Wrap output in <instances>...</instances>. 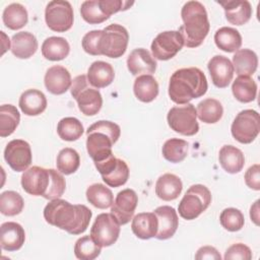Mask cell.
I'll return each instance as SVG.
<instances>
[{"instance_id": "obj_1", "label": "cell", "mask_w": 260, "mask_h": 260, "mask_svg": "<svg viewBox=\"0 0 260 260\" xmlns=\"http://www.w3.org/2000/svg\"><path fill=\"white\" fill-rule=\"evenodd\" d=\"M92 212L83 204H71L64 199H53L44 208V218L70 235H80L88 228Z\"/></svg>"}, {"instance_id": "obj_2", "label": "cell", "mask_w": 260, "mask_h": 260, "mask_svg": "<svg viewBox=\"0 0 260 260\" xmlns=\"http://www.w3.org/2000/svg\"><path fill=\"white\" fill-rule=\"evenodd\" d=\"M207 79L203 71L197 67L176 70L169 82V96L178 104H188L193 99L204 95L207 91Z\"/></svg>"}, {"instance_id": "obj_3", "label": "cell", "mask_w": 260, "mask_h": 260, "mask_svg": "<svg viewBox=\"0 0 260 260\" xmlns=\"http://www.w3.org/2000/svg\"><path fill=\"white\" fill-rule=\"evenodd\" d=\"M184 24L179 27V32L188 48L199 47L207 37L210 28L206 9L199 1L186 2L181 10Z\"/></svg>"}, {"instance_id": "obj_4", "label": "cell", "mask_w": 260, "mask_h": 260, "mask_svg": "<svg viewBox=\"0 0 260 260\" xmlns=\"http://www.w3.org/2000/svg\"><path fill=\"white\" fill-rule=\"evenodd\" d=\"M86 150L94 164L104 161L113 155L112 146L121 135L118 124L101 120L90 125L86 130Z\"/></svg>"}, {"instance_id": "obj_5", "label": "cell", "mask_w": 260, "mask_h": 260, "mask_svg": "<svg viewBox=\"0 0 260 260\" xmlns=\"http://www.w3.org/2000/svg\"><path fill=\"white\" fill-rule=\"evenodd\" d=\"M70 92L83 115L94 116L101 111L103 106L102 94L99 89L88 86L86 75L81 74L73 79Z\"/></svg>"}, {"instance_id": "obj_6", "label": "cell", "mask_w": 260, "mask_h": 260, "mask_svg": "<svg viewBox=\"0 0 260 260\" xmlns=\"http://www.w3.org/2000/svg\"><path fill=\"white\" fill-rule=\"evenodd\" d=\"M211 203L209 189L201 184L192 185L181 199L178 211L182 218L192 220L205 211Z\"/></svg>"}, {"instance_id": "obj_7", "label": "cell", "mask_w": 260, "mask_h": 260, "mask_svg": "<svg viewBox=\"0 0 260 260\" xmlns=\"http://www.w3.org/2000/svg\"><path fill=\"white\" fill-rule=\"evenodd\" d=\"M129 34L118 23L108 25L103 29L100 40V53L109 58L122 57L128 46Z\"/></svg>"}, {"instance_id": "obj_8", "label": "cell", "mask_w": 260, "mask_h": 260, "mask_svg": "<svg viewBox=\"0 0 260 260\" xmlns=\"http://www.w3.org/2000/svg\"><path fill=\"white\" fill-rule=\"evenodd\" d=\"M167 121L172 130L185 136H193L199 130L196 109L189 103L171 108L167 115Z\"/></svg>"}, {"instance_id": "obj_9", "label": "cell", "mask_w": 260, "mask_h": 260, "mask_svg": "<svg viewBox=\"0 0 260 260\" xmlns=\"http://www.w3.org/2000/svg\"><path fill=\"white\" fill-rule=\"evenodd\" d=\"M260 131V118L255 110H243L234 119L231 132L233 137L243 144H249L255 140Z\"/></svg>"}, {"instance_id": "obj_10", "label": "cell", "mask_w": 260, "mask_h": 260, "mask_svg": "<svg viewBox=\"0 0 260 260\" xmlns=\"http://www.w3.org/2000/svg\"><path fill=\"white\" fill-rule=\"evenodd\" d=\"M45 20L48 27L57 32H65L73 25V8L68 1H50L45 9Z\"/></svg>"}, {"instance_id": "obj_11", "label": "cell", "mask_w": 260, "mask_h": 260, "mask_svg": "<svg viewBox=\"0 0 260 260\" xmlns=\"http://www.w3.org/2000/svg\"><path fill=\"white\" fill-rule=\"evenodd\" d=\"M120 222L112 213H101L90 229V237L102 248L116 243L120 235Z\"/></svg>"}, {"instance_id": "obj_12", "label": "cell", "mask_w": 260, "mask_h": 260, "mask_svg": "<svg viewBox=\"0 0 260 260\" xmlns=\"http://www.w3.org/2000/svg\"><path fill=\"white\" fill-rule=\"evenodd\" d=\"M183 46L184 40L178 30H166L154 38L150 49L154 59L167 61L175 57Z\"/></svg>"}, {"instance_id": "obj_13", "label": "cell", "mask_w": 260, "mask_h": 260, "mask_svg": "<svg viewBox=\"0 0 260 260\" xmlns=\"http://www.w3.org/2000/svg\"><path fill=\"white\" fill-rule=\"evenodd\" d=\"M4 159L15 172H24L32 160L30 145L22 139L9 141L4 149Z\"/></svg>"}, {"instance_id": "obj_14", "label": "cell", "mask_w": 260, "mask_h": 260, "mask_svg": "<svg viewBox=\"0 0 260 260\" xmlns=\"http://www.w3.org/2000/svg\"><path fill=\"white\" fill-rule=\"evenodd\" d=\"M50 184V170L34 166L21 176L22 189L32 196H44Z\"/></svg>"}, {"instance_id": "obj_15", "label": "cell", "mask_w": 260, "mask_h": 260, "mask_svg": "<svg viewBox=\"0 0 260 260\" xmlns=\"http://www.w3.org/2000/svg\"><path fill=\"white\" fill-rule=\"evenodd\" d=\"M138 203L136 192L130 188L120 191L111 206V213L118 219L120 224L128 223L135 212Z\"/></svg>"}, {"instance_id": "obj_16", "label": "cell", "mask_w": 260, "mask_h": 260, "mask_svg": "<svg viewBox=\"0 0 260 260\" xmlns=\"http://www.w3.org/2000/svg\"><path fill=\"white\" fill-rule=\"evenodd\" d=\"M207 68L212 80V83L218 88L226 87L234 76V66L228 57L222 55H215L212 57Z\"/></svg>"}, {"instance_id": "obj_17", "label": "cell", "mask_w": 260, "mask_h": 260, "mask_svg": "<svg viewBox=\"0 0 260 260\" xmlns=\"http://www.w3.org/2000/svg\"><path fill=\"white\" fill-rule=\"evenodd\" d=\"M153 212L156 215L158 222L155 238L158 240H168L172 238L179 225V217L175 208L169 205H162L155 208Z\"/></svg>"}, {"instance_id": "obj_18", "label": "cell", "mask_w": 260, "mask_h": 260, "mask_svg": "<svg viewBox=\"0 0 260 260\" xmlns=\"http://www.w3.org/2000/svg\"><path fill=\"white\" fill-rule=\"evenodd\" d=\"M156 61L144 48L134 49L127 58V68L132 75L152 74L156 70Z\"/></svg>"}, {"instance_id": "obj_19", "label": "cell", "mask_w": 260, "mask_h": 260, "mask_svg": "<svg viewBox=\"0 0 260 260\" xmlns=\"http://www.w3.org/2000/svg\"><path fill=\"white\" fill-rule=\"evenodd\" d=\"M44 82L47 90L53 94L65 93L72 84L69 71L61 65L50 67L45 74Z\"/></svg>"}, {"instance_id": "obj_20", "label": "cell", "mask_w": 260, "mask_h": 260, "mask_svg": "<svg viewBox=\"0 0 260 260\" xmlns=\"http://www.w3.org/2000/svg\"><path fill=\"white\" fill-rule=\"evenodd\" d=\"M25 241L23 228L14 221H7L0 226V245L8 252L19 250Z\"/></svg>"}, {"instance_id": "obj_21", "label": "cell", "mask_w": 260, "mask_h": 260, "mask_svg": "<svg viewBox=\"0 0 260 260\" xmlns=\"http://www.w3.org/2000/svg\"><path fill=\"white\" fill-rule=\"evenodd\" d=\"M222 6L226 20L235 25L247 23L252 16V6L247 0L217 1Z\"/></svg>"}, {"instance_id": "obj_22", "label": "cell", "mask_w": 260, "mask_h": 260, "mask_svg": "<svg viewBox=\"0 0 260 260\" xmlns=\"http://www.w3.org/2000/svg\"><path fill=\"white\" fill-rule=\"evenodd\" d=\"M18 106L24 115L38 116L46 110L47 98L41 90L30 88L21 93Z\"/></svg>"}, {"instance_id": "obj_23", "label": "cell", "mask_w": 260, "mask_h": 260, "mask_svg": "<svg viewBox=\"0 0 260 260\" xmlns=\"http://www.w3.org/2000/svg\"><path fill=\"white\" fill-rule=\"evenodd\" d=\"M87 80L95 88H104L110 85L115 78L113 66L105 61H94L87 70Z\"/></svg>"}, {"instance_id": "obj_24", "label": "cell", "mask_w": 260, "mask_h": 260, "mask_svg": "<svg viewBox=\"0 0 260 260\" xmlns=\"http://www.w3.org/2000/svg\"><path fill=\"white\" fill-rule=\"evenodd\" d=\"M183 189L181 179L171 173L161 175L155 183V194L164 201H172L179 197Z\"/></svg>"}, {"instance_id": "obj_25", "label": "cell", "mask_w": 260, "mask_h": 260, "mask_svg": "<svg viewBox=\"0 0 260 260\" xmlns=\"http://www.w3.org/2000/svg\"><path fill=\"white\" fill-rule=\"evenodd\" d=\"M157 217L154 212H141L133 217L131 230L137 238L141 240H148L155 237L157 233Z\"/></svg>"}, {"instance_id": "obj_26", "label": "cell", "mask_w": 260, "mask_h": 260, "mask_svg": "<svg viewBox=\"0 0 260 260\" xmlns=\"http://www.w3.org/2000/svg\"><path fill=\"white\" fill-rule=\"evenodd\" d=\"M38 50L37 38L29 31H19L11 39V52L19 59L30 58Z\"/></svg>"}, {"instance_id": "obj_27", "label": "cell", "mask_w": 260, "mask_h": 260, "mask_svg": "<svg viewBox=\"0 0 260 260\" xmlns=\"http://www.w3.org/2000/svg\"><path fill=\"white\" fill-rule=\"evenodd\" d=\"M218 160L221 168L229 174L241 172L245 165V156L242 150L234 145H223L219 150Z\"/></svg>"}, {"instance_id": "obj_28", "label": "cell", "mask_w": 260, "mask_h": 260, "mask_svg": "<svg viewBox=\"0 0 260 260\" xmlns=\"http://www.w3.org/2000/svg\"><path fill=\"white\" fill-rule=\"evenodd\" d=\"M233 66L236 73L241 76H251L258 67V57L250 49H240L233 56Z\"/></svg>"}, {"instance_id": "obj_29", "label": "cell", "mask_w": 260, "mask_h": 260, "mask_svg": "<svg viewBox=\"0 0 260 260\" xmlns=\"http://www.w3.org/2000/svg\"><path fill=\"white\" fill-rule=\"evenodd\" d=\"M216 47L226 53L237 52L242 46V36L238 29L230 26H222L214 34Z\"/></svg>"}, {"instance_id": "obj_30", "label": "cell", "mask_w": 260, "mask_h": 260, "mask_svg": "<svg viewBox=\"0 0 260 260\" xmlns=\"http://www.w3.org/2000/svg\"><path fill=\"white\" fill-rule=\"evenodd\" d=\"M42 55L50 61H60L65 59L70 52L69 43L61 37L47 38L42 44Z\"/></svg>"}, {"instance_id": "obj_31", "label": "cell", "mask_w": 260, "mask_h": 260, "mask_svg": "<svg viewBox=\"0 0 260 260\" xmlns=\"http://www.w3.org/2000/svg\"><path fill=\"white\" fill-rule=\"evenodd\" d=\"M133 91L140 102L150 103L158 94V83L150 74L139 75L134 81Z\"/></svg>"}, {"instance_id": "obj_32", "label": "cell", "mask_w": 260, "mask_h": 260, "mask_svg": "<svg viewBox=\"0 0 260 260\" xmlns=\"http://www.w3.org/2000/svg\"><path fill=\"white\" fill-rule=\"evenodd\" d=\"M232 91L241 103H251L257 95V83L251 76H238L233 82Z\"/></svg>"}, {"instance_id": "obj_33", "label": "cell", "mask_w": 260, "mask_h": 260, "mask_svg": "<svg viewBox=\"0 0 260 260\" xmlns=\"http://www.w3.org/2000/svg\"><path fill=\"white\" fill-rule=\"evenodd\" d=\"M197 117L206 124H214L218 122L223 114V108L219 101L215 99H205L197 105Z\"/></svg>"}, {"instance_id": "obj_34", "label": "cell", "mask_w": 260, "mask_h": 260, "mask_svg": "<svg viewBox=\"0 0 260 260\" xmlns=\"http://www.w3.org/2000/svg\"><path fill=\"white\" fill-rule=\"evenodd\" d=\"M85 195L87 201L100 209L109 208L114 202V195L111 189L100 183L88 186Z\"/></svg>"}, {"instance_id": "obj_35", "label": "cell", "mask_w": 260, "mask_h": 260, "mask_svg": "<svg viewBox=\"0 0 260 260\" xmlns=\"http://www.w3.org/2000/svg\"><path fill=\"white\" fill-rule=\"evenodd\" d=\"M2 19L6 27L16 30L27 23L28 15L23 5L19 3H11L4 8Z\"/></svg>"}, {"instance_id": "obj_36", "label": "cell", "mask_w": 260, "mask_h": 260, "mask_svg": "<svg viewBox=\"0 0 260 260\" xmlns=\"http://www.w3.org/2000/svg\"><path fill=\"white\" fill-rule=\"evenodd\" d=\"M20 121V114L13 105H2L0 107V136L11 135Z\"/></svg>"}, {"instance_id": "obj_37", "label": "cell", "mask_w": 260, "mask_h": 260, "mask_svg": "<svg viewBox=\"0 0 260 260\" xmlns=\"http://www.w3.org/2000/svg\"><path fill=\"white\" fill-rule=\"evenodd\" d=\"M189 143L180 138L168 139L162 145V155L164 157L173 164H178L183 161L188 153Z\"/></svg>"}, {"instance_id": "obj_38", "label": "cell", "mask_w": 260, "mask_h": 260, "mask_svg": "<svg viewBox=\"0 0 260 260\" xmlns=\"http://www.w3.org/2000/svg\"><path fill=\"white\" fill-rule=\"evenodd\" d=\"M83 132L81 122L74 117H65L58 122L57 133L62 140L75 141L81 137Z\"/></svg>"}, {"instance_id": "obj_39", "label": "cell", "mask_w": 260, "mask_h": 260, "mask_svg": "<svg viewBox=\"0 0 260 260\" xmlns=\"http://www.w3.org/2000/svg\"><path fill=\"white\" fill-rule=\"evenodd\" d=\"M56 165L58 171L61 174L71 175L75 173L80 166L79 154L75 149L71 147H65L59 151Z\"/></svg>"}, {"instance_id": "obj_40", "label": "cell", "mask_w": 260, "mask_h": 260, "mask_svg": "<svg viewBox=\"0 0 260 260\" xmlns=\"http://www.w3.org/2000/svg\"><path fill=\"white\" fill-rule=\"evenodd\" d=\"M102 247L90 236L79 238L74 245V255L80 260H93L100 256Z\"/></svg>"}, {"instance_id": "obj_41", "label": "cell", "mask_w": 260, "mask_h": 260, "mask_svg": "<svg viewBox=\"0 0 260 260\" xmlns=\"http://www.w3.org/2000/svg\"><path fill=\"white\" fill-rule=\"evenodd\" d=\"M24 206L21 195L15 191H5L0 195V211L3 215L14 216L19 214Z\"/></svg>"}, {"instance_id": "obj_42", "label": "cell", "mask_w": 260, "mask_h": 260, "mask_svg": "<svg viewBox=\"0 0 260 260\" xmlns=\"http://www.w3.org/2000/svg\"><path fill=\"white\" fill-rule=\"evenodd\" d=\"M129 174L130 171L127 164L123 159L117 158L116 166L109 173L102 175V179L109 187L117 188L126 184L129 179Z\"/></svg>"}, {"instance_id": "obj_43", "label": "cell", "mask_w": 260, "mask_h": 260, "mask_svg": "<svg viewBox=\"0 0 260 260\" xmlns=\"http://www.w3.org/2000/svg\"><path fill=\"white\" fill-rule=\"evenodd\" d=\"M80 14L83 20L89 24H99L110 18L101 9L99 0H87L82 2L80 6Z\"/></svg>"}, {"instance_id": "obj_44", "label": "cell", "mask_w": 260, "mask_h": 260, "mask_svg": "<svg viewBox=\"0 0 260 260\" xmlns=\"http://www.w3.org/2000/svg\"><path fill=\"white\" fill-rule=\"evenodd\" d=\"M219 222L224 230L229 232H238L244 226L245 218L241 210L229 207L221 211L219 215Z\"/></svg>"}, {"instance_id": "obj_45", "label": "cell", "mask_w": 260, "mask_h": 260, "mask_svg": "<svg viewBox=\"0 0 260 260\" xmlns=\"http://www.w3.org/2000/svg\"><path fill=\"white\" fill-rule=\"evenodd\" d=\"M50 170V184L46 194L43 196L45 199L53 200L60 198L66 189V182L62 174L56 170Z\"/></svg>"}, {"instance_id": "obj_46", "label": "cell", "mask_w": 260, "mask_h": 260, "mask_svg": "<svg viewBox=\"0 0 260 260\" xmlns=\"http://www.w3.org/2000/svg\"><path fill=\"white\" fill-rule=\"evenodd\" d=\"M103 29H94L86 32L81 41L83 50L92 56H99L100 53V40Z\"/></svg>"}, {"instance_id": "obj_47", "label": "cell", "mask_w": 260, "mask_h": 260, "mask_svg": "<svg viewBox=\"0 0 260 260\" xmlns=\"http://www.w3.org/2000/svg\"><path fill=\"white\" fill-rule=\"evenodd\" d=\"M99 4L103 12L108 17H110L114 13L129 9L134 4V2L123 0H99Z\"/></svg>"}, {"instance_id": "obj_48", "label": "cell", "mask_w": 260, "mask_h": 260, "mask_svg": "<svg viewBox=\"0 0 260 260\" xmlns=\"http://www.w3.org/2000/svg\"><path fill=\"white\" fill-rule=\"evenodd\" d=\"M225 260L231 259H240V260H251L252 251L251 249L242 243H237L229 247L224 254Z\"/></svg>"}, {"instance_id": "obj_49", "label": "cell", "mask_w": 260, "mask_h": 260, "mask_svg": "<svg viewBox=\"0 0 260 260\" xmlns=\"http://www.w3.org/2000/svg\"><path fill=\"white\" fill-rule=\"evenodd\" d=\"M245 183L246 185L255 190H260V166L255 164L251 166L245 173Z\"/></svg>"}, {"instance_id": "obj_50", "label": "cell", "mask_w": 260, "mask_h": 260, "mask_svg": "<svg viewBox=\"0 0 260 260\" xmlns=\"http://www.w3.org/2000/svg\"><path fill=\"white\" fill-rule=\"evenodd\" d=\"M195 259L203 260V259H213V260H220L221 256L218 251L212 246H203L198 249Z\"/></svg>"}, {"instance_id": "obj_51", "label": "cell", "mask_w": 260, "mask_h": 260, "mask_svg": "<svg viewBox=\"0 0 260 260\" xmlns=\"http://www.w3.org/2000/svg\"><path fill=\"white\" fill-rule=\"evenodd\" d=\"M250 217L256 225H259V200H256V202L251 206Z\"/></svg>"}]
</instances>
